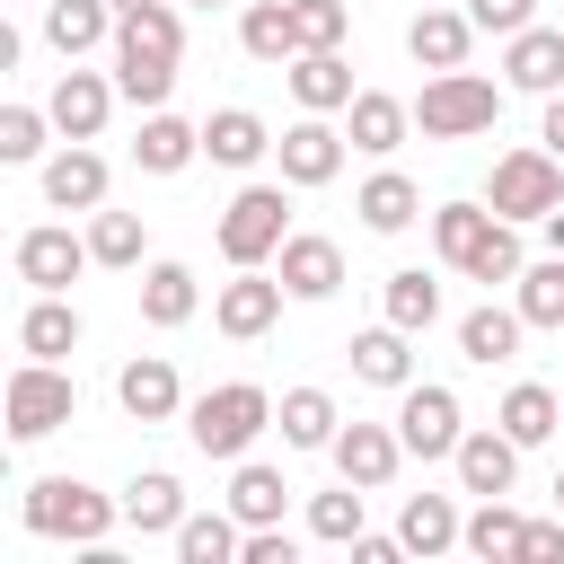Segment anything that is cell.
I'll return each mask as SVG.
<instances>
[{"instance_id": "1", "label": "cell", "mask_w": 564, "mask_h": 564, "mask_svg": "<svg viewBox=\"0 0 564 564\" xmlns=\"http://www.w3.org/2000/svg\"><path fill=\"white\" fill-rule=\"evenodd\" d=\"M176 62H185V18H176V0L115 18V88H123L132 106H167Z\"/></svg>"}, {"instance_id": "2", "label": "cell", "mask_w": 564, "mask_h": 564, "mask_svg": "<svg viewBox=\"0 0 564 564\" xmlns=\"http://www.w3.org/2000/svg\"><path fill=\"white\" fill-rule=\"evenodd\" d=\"M432 247L467 282H520V238H511V220L494 203H441L432 212Z\"/></svg>"}, {"instance_id": "3", "label": "cell", "mask_w": 564, "mask_h": 564, "mask_svg": "<svg viewBox=\"0 0 564 564\" xmlns=\"http://www.w3.org/2000/svg\"><path fill=\"white\" fill-rule=\"evenodd\" d=\"M264 423H273V397H264L256 379H220V388H203V397L185 405V432H194L203 458H247Z\"/></svg>"}, {"instance_id": "4", "label": "cell", "mask_w": 564, "mask_h": 564, "mask_svg": "<svg viewBox=\"0 0 564 564\" xmlns=\"http://www.w3.org/2000/svg\"><path fill=\"white\" fill-rule=\"evenodd\" d=\"M123 520V502H106L79 476H35L26 485V529L35 538H70V546H106V529Z\"/></svg>"}, {"instance_id": "5", "label": "cell", "mask_w": 564, "mask_h": 564, "mask_svg": "<svg viewBox=\"0 0 564 564\" xmlns=\"http://www.w3.org/2000/svg\"><path fill=\"white\" fill-rule=\"evenodd\" d=\"M494 115H502V88H494V79H476V70H432V79H423V97H414L423 141H467V132H494Z\"/></svg>"}, {"instance_id": "6", "label": "cell", "mask_w": 564, "mask_h": 564, "mask_svg": "<svg viewBox=\"0 0 564 564\" xmlns=\"http://www.w3.org/2000/svg\"><path fill=\"white\" fill-rule=\"evenodd\" d=\"M485 203L502 212V220H546L555 203H564V159L538 141V150H502L494 159V176H485Z\"/></svg>"}, {"instance_id": "7", "label": "cell", "mask_w": 564, "mask_h": 564, "mask_svg": "<svg viewBox=\"0 0 564 564\" xmlns=\"http://www.w3.org/2000/svg\"><path fill=\"white\" fill-rule=\"evenodd\" d=\"M282 238H291L282 185H238L229 212H220V256L229 264H264V256H282Z\"/></svg>"}, {"instance_id": "8", "label": "cell", "mask_w": 564, "mask_h": 564, "mask_svg": "<svg viewBox=\"0 0 564 564\" xmlns=\"http://www.w3.org/2000/svg\"><path fill=\"white\" fill-rule=\"evenodd\" d=\"M70 405H79V388H70L62 361H35V352H26V361L9 370V441H44V432H62Z\"/></svg>"}, {"instance_id": "9", "label": "cell", "mask_w": 564, "mask_h": 564, "mask_svg": "<svg viewBox=\"0 0 564 564\" xmlns=\"http://www.w3.org/2000/svg\"><path fill=\"white\" fill-rule=\"evenodd\" d=\"M397 441H405V458H458V441H467L458 388H441V379L397 388Z\"/></svg>"}, {"instance_id": "10", "label": "cell", "mask_w": 564, "mask_h": 564, "mask_svg": "<svg viewBox=\"0 0 564 564\" xmlns=\"http://www.w3.org/2000/svg\"><path fill=\"white\" fill-rule=\"evenodd\" d=\"M115 97H123V88H115L106 70H79V62H70V70L53 79L44 115H53V132H62V141H97V132H106V115H115Z\"/></svg>"}, {"instance_id": "11", "label": "cell", "mask_w": 564, "mask_h": 564, "mask_svg": "<svg viewBox=\"0 0 564 564\" xmlns=\"http://www.w3.org/2000/svg\"><path fill=\"white\" fill-rule=\"evenodd\" d=\"M282 300H291V291H282V273L264 282L256 264H238V282H220V300H212V326H220L229 344H256V335L282 317Z\"/></svg>"}, {"instance_id": "12", "label": "cell", "mask_w": 564, "mask_h": 564, "mask_svg": "<svg viewBox=\"0 0 564 564\" xmlns=\"http://www.w3.org/2000/svg\"><path fill=\"white\" fill-rule=\"evenodd\" d=\"M88 264H97V247L70 238V229H26V238H18V282H26V291H70Z\"/></svg>"}, {"instance_id": "13", "label": "cell", "mask_w": 564, "mask_h": 564, "mask_svg": "<svg viewBox=\"0 0 564 564\" xmlns=\"http://www.w3.org/2000/svg\"><path fill=\"white\" fill-rule=\"evenodd\" d=\"M344 141L352 132H335L326 115H300L273 150H282V185H335V167H344Z\"/></svg>"}, {"instance_id": "14", "label": "cell", "mask_w": 564, "mask_h": 564, "mask_svg": "<svg viewBox=\"0 0 564 564\" xmlns=\"http://www.w3.org/2000/svg\"><path fill=\"white\" fill-rule=\"evenodd\" d=\"M115 397H123V414H132V423H167V414L185 405V388H176V361H167V352H132V361L115 370Z\"/></svg>"}, {"instance_id": "15", "label": "cell", "mask_w": 564, "mask_h": 564, "mask_svg": "<svg viewBox=\"0 0 564 564\" xmlns=\"http://www.w3.org/2000/svg\"><path fill=\"white\" fill-rule=\"evenodd\" d=\"M397 458H405L397 423H344V432H335V476H352L361 494H379V485L397 476Z\"/></svg>"}, {"instance_id": "16", "label": "cell", "mask_w": 564, "mask_h": 564, "mask_svg": "<svg viewBox=\"0 0 564 564\" xmlns=\"http://www.w3.org/2000/svg\"><path fill=\"white\" fill-rule=\"evenodd\" d=\"M194 159H203V123L150 106V115H141V141H132V167H141V176H176V167H194Z\"/></svg>"}, {"instance_id": "17", "label": "cell", "mask_w": 564, "mask_h": 564, "mask_svg": "<svg viewBox=\"0 0 564 564\" xmlns=\"http://www.w3.org/2000/svg\"><path fill=\"white\" fill-rule=\"evenodd\" d=\"M282 291L291 300H335V282H344V247L335 238H317V229H300V238H282Z\"/></svg>"}, {"instance_id": "18", "label": "cell", "mask_w": 564, "mask_h": 564, "mask_svg": "<svg viewBox=\"0 0 564 564\" xmlns=\"http://www.w3.org/2000/svg\"><path fill=\"white\" fill-rule=\"evenodd\" d=\"M458 494H511V476H520V441L502 432V423H485V432H467L458 441Z\"/></svg>"}, {"instance_id": "19", "label": "cell", "mask_w": 564, "mask_h": 564, "mask_svg": "<svg viewBox=\"0 0 564 564\" xmlns=\"http://www.w3.org/2000/svg\"><path fill=\"white\" fill-rule=\"evenodd\" d=\"M467 44H476V18H467V9H432V0H423V18L405 26V53H414L423 70H467Z\"/></svg>"}, {"instance_id": "20", "label": "cell", "mask_w": 564, "mask_h": 564, "mask_svg": "<svg viewBox=\"0 0 564 564\" xmlns=\"http://www.w3.org/2000/svg\"><path fill=\"white\" fill-rule=\"evenodd\" d=\"M511 53H502V70H511V88H529V97H555L564 88V26H520V35H502Z\"/></svg>"}, {"instance_id": "21", "label": "cell", "mask_w": 564, "mask_h": 564, "mask_svg": "<svg viewBox=\"0 0 564 564\" xmlns=\"http://www.w3.org/2000/svg\"><path fill=\"white\" fill-rule=\"evenodd\" d=\"M44 203L53 212H97L106 203V159L88 141H70L62 159H44Z\"/></svg>"}, {"instance_id": "22", "label": "cell", "mask_w": 564, "mask_h": 564, "mask_svg": "<svg viewBox=\"0 0 564 564\" xmlns=\"http://www.w3.org/2000/svg\"><path fill=\"white\" fill-rule=\"evenodd\" d=\"M44 44H53L62 62L115 44V0H53V9H44Z\"/></svg>"}, {"instance_id": "23", "label": "cell", "mask_w": 564, "mask_h": 564, "mask_svg": "<svg viewBox=\"0 0 564 564\" xmlns=\"http://www.w3.org/2000/svg\"><path fill=\"white\" fill-rule=\"evenodd\" d=\"M291 97H300V115H344L352 106V70H344V53H291Z\"/></svg>"}, {"instance_id": "24", "label": "cell", "mask_w": 564, "mask_h": 564, "mask_svg": "<svg viewBox=\"0 0 564 564\" xmlns=\"http://www.w3.org/2000/svg\"><path fill=\"white\" fill-rule=\"evenodd\" d=\"M352 150H370V159H388L397 141H405V123H414V106L405 97H388V88H352Z\"/></svg>"}, {"instance_id": "25", "label": "cell", "mask_w": 564, "mask_h": 564, "mask_svg": "<svg viewBox=\"0 0 564 564\" xmlns=\"http://www.w3.org/2000/svg\"><path fill=\"white\" fill-rule=\"evenodd\" d=\"M273 150V132H264V115H247V106H220L212 123H203V159L212 167H256Z\"/></svg>"}, {"instance_id": "26", "label": "cell", "mask_w": 564, "mask_h": 564, "mask_svg": "<svg viewBox=\"0 0 564 564\" xmlns=\"http://www.w3.org/2000/svg\"><path fill=\"white\" fill-rule=\"evenodd\" d=\"M123 520H132L141 538H176V520H185V485H176L167 467L132 476V485H123Z\"/></svg>"}, {"instance_id": "27", "label": "cell", "mask_w": 564, "mask_h": 564, "mask_svg": "<svg viewBox=\"0 0 564 564\" xmlns=\"http://www.w3.org/2000/svg\"><path fill=\"white\" fill-rule=\"evenodd\" d=\"M352 212H361V229H379V238H397V229H414V212H423V194H414V176H397V167H379L361 194H352Z\"/></svg>"}, {"instance_id": "28", "label": "cell", "mask_w": 564, "mask_h": 564, "mask_svg": "<svg viewBox=\"0 0 564 564\" xmlns=\"http://www.w3.org/2000/svg\"><path fill=\"white\" fill-rule=\"evenodd\" d=\"M79 344V308L62 300V291H35V308L18 317V352H35V361H62Z\"/></svg>"}, {"instance_id": "29", "label": "cell", "mask_w": 564, "mask_h": 564, "mask_svg": "<svg viewBox=\"0 0 564 564\" xmlns=\"http://www.w3.org/2000/svg\"><path fill=\"white\" fill-rule=\"evenodd\" d=\"M520 335H529V317H520V308H494V300L458 317V352H467V361H485V370H494V361H511V352H520Z\"/></svg>"}, {"instance_id": "30", "label": "cell", "mask_w": 564, "mask_h": 564, "mask_svg": "<svg viewBox=\"0 0 564 564\" xmlns=\"http://www.w3.org/2000/svg\"><path fill=\"white\" fill-rule=\"evenodd\" d=\"M352 379H361V388H414L405 326H370V335H352Z\"/></svg>"}, {"instance_id": "31", "label": "cell", "mask_w": 564, "mask_h": 564, "mask_svg": "<svg viewBox=\"0 0 564 564\" xmlns=\"http://www.w3.org/2000/svg\"><path fill=\"white\" fill-rule=\"evenodd\" d=\"M273 423H282L291 449H335V432H344V414H335L326 388H291V397L273 405Z\"/></svg>"}, {"instance_id": "32", "label": "cell", "mask_w": 564, "mask_h": 564, "mask_svg": "<svg viewBox=\"0 0 564 564\" xmlns=\"http://www.w3.org/2000/svg\"><path fill=\"white\" fill-rule=\"evenodd\" d=\"M458 502L449 494H405V511H397V538H405V555H441V546H458Z\"/></svg>"}, {"instance_id": "33", "label": "cell", "mask_w": 564, "mask_h": 564, "mask_svg": "<svg viewBox=\"0 0 564 564\" xmlns=\"http://www.w3.org/2000/svg\"><path fill=\"white\" fill-rule=\"evenodd\" d=\"M520 511L502 502V494H476V511H467V529H458V546L467 555H485V564H502V555H520Z\"/></svg>"}, {"instance_id": "34", "label": "cell", "mask_w": 564, "mask_h": 564, "mask_svg": "<svg viewBox=\"0 0 564 564\" xmlns=\"http://www.w3.org/2000/svg\"><path fill=\"white\" fill-rule=\"evenodd\" d=\"M238 546H247V520L238 511H185L176 520V555L185 564H229Z\"/></svg>"}, {"instance_id": "35", "label": "cell", "mask_w": 564, "mask_h": 564, "mask_svg": "<svg viewBox=\"0 0 564 564\" xmlns=\"http://www.w3.org/2000/svg\"><path fill=\"white\" fill-rule=\"evenodd\" d=\"M238 44H247L256 62H273V70H291V53H300V26H291V0H256V9L238 18Z\"/></svg>"}, {"instance_id": "36", "label": "cell", "mask_w": 564, "mask_h": 564, "mask_svg": "<svg viewBox=\"0 0 564 564\" xmlns=\"http://www.w3.org/2000/svg\"><path fill=\"white\" fill-rule=\"evenodd\" d=\"M194 300H203V291H194V264H150V273H141V317H150V326H185Z\"/></svg>"}, {"instance_id": "37", "label": "cell", "mask_w": 564, "mask_h": 564, "mask_svg": "<svg viewBox=\"0 0 564 564\" xmlns=\"http://www.w3.org/2000/svg\"><path fill=\"white\" fill-rule=\"evenodd\" d=\"M379 308H388V326H405V335H423V326L441 317V282H432L423 264H405V273H388V291H379Z\"/></svg>"}, {"instance_id": "38", "label": "cell", "mask_w": 564, "mask_h": 564, "mask_svg": "<svg viewBox=\"0 0 564 564\" xmlns=\"http://www.w3.org/2000/svg\"><path fill=\"white\" fill-rule=\"evenodd\" d=\"M494 423H502V432H511L520 449H538V441H555V423H564V414H555V388L520 379V388L502 397V414H494Z\"/></svg>"}, {"instance_id": "39", "label": "cell", "mask_w": 564, "mask_h": 564, "mask_svg": "<svg viewBox=\"0 0 564 564\" xmlns=\"http://www.w3.org/2000/svg\"><path fill=\"white\" fill-rule=\"evenodd\" d=\"M282 502H291L282 467H256V458H247V467L229 476V511H238L247 529H273V520H282Z\"/></svg>"}, {"instance_id": "40", "label": "cell", "mask_w": 564, "mask_h": 564, "mask_svg": "<svg viewBox=\"0 0 564 564\" xmlns=\"http://www.w3.org/2000/svg\"><path fill=\"white\" fill-rule=\"evenodd\" d=\"M511 308H520L529 326H564V256H546V264H520V282H511Z\"/></svg>"}, {"instance_id": "41", "label": "cell", "mask_w": 564, "mask_h": 564, "mask_svg": "<svg viewBox=\"0 0 564 564\" xmlns=\"http://www.w3.org/2000/svg\"><path fill=\"white\" fill-rule=\"evenodd\" d=\"M308 538H326V546H352V538H361V485H352V476L308 502Z\"/></svg>"}, {"instance_id": "42", "label": "cell", "mask_w": 564, "mask_h": 564, "mask_svg": "<svg viewBox=\"0 0 564 564\" xmlns=\"http://www.w3.org/2000/svg\"><path fill=\"white\" fill-rule=\"evenodd\" d=\"M88 247H97V264H141L150 229H141V212H97L88 220Z\"/></svg>"}, {"instance_id": "43", "label": "cell", "mask_w": 564, "mask_h": 564, "mask_svg": "<svg viewBox=\"0 0 564 564\" xmlns=\"http://www.w3.org/2000/svg\"><path fill=\"white\" fill-rule=\"evenodd\" d=\"M44 132H53V115H44V106H0V159H9V167L44 159Z\"/></svg>"}, {"instance_id": "44", "label": "cell", "mask_w": 564, "mask_h": 564, "mask_svg": "<svg viewBox=\"0 0 564 564\" xmlns=\"http://www.w3.org/2000/svg\"><path fill=\"white\" fill-rule=\"evenodd\" d=\"M291 26H300V53H335L344 26H352V9L344 0H291Z\"/></svg>"}, {"instance_id": "45", "label": "cell", "mask_w": 564, "mask_h": 564, "mask_svg": "<svg viewBox=\"0 0 564 564\" xmlns=\"http://www.w3.org/2000/svg\"><path fill=\"white\" fill-rule=\"evenodd\" d=\"M467 18H476V35H520V26H538V0H467Z\"/></svg>"}, {"instance_id": "46", "label": "cell", "mask_w": 564, "mask_h": 564, "mask_svg": "<svg viewBox=\"0 0 564 564\" xmlns=\"http://www.w3.org/2000/svg\"><path fill=\"white\" fill-rule=\"evenodd\" d=\"M555 555H564V511H555V520H529V529H520V564H555Z\"/></svg>"}, {"instance_id": "47", "label": "cell", "mask_w": 564, "mask_h": 564, "mask_svg": "<svg viewBox=\"0 0 564 564\" xmlns=\"http://www.w3.org/2000/svg\"><path fill=\"white\" fill-rule=\"evenodd\" d=\"M238 564H291V529H282V520H273V529H247Z\"/></svg>"}, {"instance_id": "48", "label": "cell", "mask_w": 564, "mask_h": 564, "mask_svg": "<svg viewBox=\"0 0 564 564\" xmlns=\"http://www.w3.org/2000/svg\"><path fill=\"white\" fill-rule=\"evenodd\" d=\"M397 555H405V538H370V529L352 538V564H397Z\"/></svg>"}, {"instance_id": "49", "label": "cell", "mask_w": 564, "mask_h": 564, "mask_svg": "<svg viewBox=\"0 0 564 564\" xmlns=\"http://www.w3.org/2000/svg\"><path fill=\"white\" fill-rule=\"evenodd\" d=\"M538 141H546V150H555V159H564V88H555V97H546V123H538Z\"/></svg>"}, {"instance_id": "50", "label": "cell", "mask_w": 564, "mask_h": 564, "mask_svg": "<svg viewBox=\"0 0 564 564\" xmlns=\"http://www.w3.org/2000/svg\"><path fill=\"white\" fill-rule=\"evenodd\" d=\"M538 229H546V256H564V203H555V212H546Z\"/></svg>"}, {"instance_id": "51", "label": "cell", "mask_w": 564, "mask_h": 564, "mask_svg": "<svg viewBox=\"0 0 564 564\" xmlns=\"http://www.w3.org/2000/svg\"><path fill=\"white\" fill-rule=\"evenodd\" d=\"M132 9H159V0H115V18H132Z\"/></svg>"}, {"instance_id": "52", "label": "cell", "mask_w": 564, "mask_h": 564, "mask_svg": "<svg viewBox=\"0 0 564 564\" xmlns=\"http://www.w3.org/2000/svg\"><path fill=\"white\" fill-rule=\"evenodd\" d=\"M555 511H564V476H555Z\"/></svg>"}, {"instance_id": "53", "label": "cell", "mask_w": 564, "mask_h": 564, "mask_svg": "<svg viewBox=\"0 0 564 564\" xmlns=\"http://www.w3.org/2000/svg\"><path fill=\"white\" fill-rule=\"evenodd\" d=\"M194 9H220V0H194Z\"/></svg>"}]
</instances>
